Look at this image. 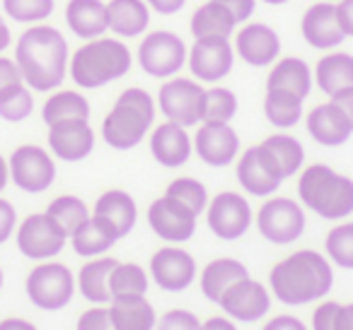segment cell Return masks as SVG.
Segmentation results:
<instances>
[{
  "label": "cell",
  "mask_w": 353,
  "mask_h": 330,
  "mask_svg": "<svg viewBox=\"0 0 353 330\" xmlns=\"http://www.w3.org/2000/svg\"><path fill=\"white\" fill-rule=\"evenodd\" d=\"M15 63L32 92H54L68 75L70 46L54 25H30L15 44Z\"/></svg>",
  "instance_id": "obj_1"
},
{
  "label": "cell",
  "mask_w": 353,
  "mask_h": 330,
  "mask_svg": "<svg viewBox=\"0 0 353 330\" xmlns=\"http://www.w3.org/2000/svg\"><path fill=\"white\" fill-rule=\"evenodd\" d=\"M133 68V54L119 36H97L70 51L68 78L80 89H99L126 78Z\"/></svg>",
  "instance_id": "obj_2"
},
{
  "label": "cell",
  "mask_w": 353,
  "mask_h": 330,
  "mask_svg": "<svg viewBox=\"0 0 353 330\" xmlns=\"http://www.w3.org/2000/svg\"><path fill=\"white\" fill-rule=\"evenodd\" d=\"M332 265L317 251H295L271 270V289L283 304L298 306L314 301L332 289Z\"/></svg>",
  "instance_id": "obj_3"
},
{
  "label": "cell",
  "mask_w": 353,
  "mask_h": 330,
  "mask_svg": "<svg viewBox=\"0 0 353 330\" xmlns=\"http://www.w3.org/2000/svg\"><path fill=\"white\" fill-rule=\"evenodd\" d=\"M157 104L150 92L141 87H128L117 97L114 107L102 121V138L114 150H133L155 123Z\"/></svg>",
  "instance_id": "obj_4"
},
{
  "label": "cell",
  "mask_w": 353,
  "mask_h": 330,
  "mask_svg": "<svg viewBox=\"0 0 353 330\" xmlns=\"http://www.w3.org/2000/svg\"><path fill=\"white\" fill-rule=\"evenodd\" d=\"M298 195L305 208L324 219H343L353 212V181L327 164H312L300 174Z\"/></svg>",
  "instance_id": "obj_5"
},
{
  "label": "cell",
  "mask_w": 353,
  "mask_h": 330,
  "mask_svg": "<svg viewBox=\"0 0 353 330\" xmlns=\"http://www.w3.org/2000/svg\"><path fill=\"white\" fill-rule=\"evenodd\" d=\"M189 46L179 34L170 30L145 32L138 44L136 63L145 75L155 80H170L187 68Z\"/></svg>",
  "instance_id": "obj_6"
},
{
  "label": "cell",
  "mask_w": 353,
  "mask_h": 330,
  "mask_svg": "<svg viewBox=\"0 0 353 330\" xmlns=\"http://www.w3.org/2000/svg\"><path fill=\"white\" fill-rule=\"evenodd\" d=\"M203 99H206V87L199 80L174 75L170 80H162L155 104L167 121L192 128L203 121Z\"/></svg>",
  "instance_id": "obj_7"
},
{
  "label": "cell",
  "mask_w": 353,
  "mask_h": 330,
  "mask_svg": "<svg viewBox=\"0 0 353 330\" xmlns=\"http://www.w3.org/2000/svg\"><path fill=\"white\" fill-rule=\"evenodd\" d=\"M230 41L235 49V58H240L250 68H271L281 58V49H283L279 32L266 22L254 20L237 27Z\"/></svg>",
  "instance_id": "obj_8"
},
{
  "label": "cell",
  "mask_w": 353,
  "mask_h": 330,
  "mask_svg": "<svg viewBox=\"0 0 353 330\" xmlns=\"http://www.w3.org/2000/svg\"><path fill=\"white\" fill-rule=\"evenodd\" d=\"M187 68L194 80L201 85H216L225 80L235 68V49L230 39L213 36V39H194L189 46Z\"/></svg>",
  "instance_id": "obj_9"
},
{
  "label": "cell",
  "mask_w": 353,
  "mask_h": 330,
  "mask_svg": "<svg viewBox=\"0 0 353 330\" xmlns=\"http://www.w3.org/2000/svg\"><path fill=\"white\" fill-rule=\"evenodd\" d=\"M259 234L271 243H293L305 232V212L295 200L290 198H271L259 208L256 214Z\"/></svg>",
  "instance_id": "obj_10"
},
{
  "label": "cell",
  "mask_w": 353,
  "mask_h": 330,
  "mask_svg": "<svg viewBox=\"0 0 353 330\" xmlns=\"http://www.w3.org/2000/svg\"><path fill=\"white\" fill-rule=\"evenodd\" d=\"M75 289L73 275L61 263H41L27 277V294L39 309L56 311L70 301Z\"/></svg>",
  "instance_id": "obj_11"
},
{
  "label": "cell",
  "mask_w": 353,
  "mask_h": 330,
  "mask_svg": "<svg viewBox=\"0 0 353 330\" xmlns=\"http://www.w3.org/2000/svg\"><path fill=\"white\" fill-rule=\"evenodd\" d=\"M10 179L15 181L17 188L25 193H44L51 188L56 179V164L51 155L39 145H22L12 152L10 162Z\"/></svg>",
  "instance_id": "obj_12"
},
{
  "label": "cell",
  "mask_w": 353,
  "mask_h": 330,
  "mask_svg": "<svg viewBox=\"0 0 353 330\" xmlns=\"http://www.w3.org/2000/svg\"><path fill=\"white\" fill-rule=\"evenodd\" d=\"M68 234L54 222L46 212L30 214L17 229V248L22 256L32 261H49L59 256L65 246Z\"/></svg>",
  "instance_id": "obj_13"
},
{
  "label": "cell",
  "mask_w": 353,
  "mask_h": 330,
  "mask_svg": "<svg viewBox=\"0 0 353 330\" xmlns=\"http://www.w3.org/2000/svg\"><path fill=\"white\" fill-rule=\"evenodd\" d=\"M196 217L194 210H189L184 203L162 195L148 208V224L162 239V241L182 243L189 241L196 232Z\"/></svg>",
  "instance_id": "obj_14"
},
{
  "label": "cell",
  "mask_w": 353,
  "mask_h": 330,
  "mask_svg": "<svg viewBox=\"0 0 353 330\" xmlns=\"http://www.w3.org/2000/svg\"><path fill=\"white\" fill-rule=\"evenodd\" d=\"M300 34L314 51H334L343 44L346 34L336 15V3L317 0L300 17Z\"/></svg>",
  "instance_id": "obj_15"
},
{
  "label": "cell",
  "mask_w": 353,
  "mask_h": 330,
  "mask_svg": "<svg viewBox=\"0 0 353 330\" xmlns=\"http://www.w3.org/2000/svg\"><path fill=\"white\" fill-rule=\"evenodd\" d=\"M208 227L223 241H235L250 229L252 224V208L240 193H218L211 203L206 205Z\"/></svg>",
  "instance_id": "obj_16"
},
{
  "label": "cell",
  "mask_w": 353,
  "mask_h": 330,
  "mask_svg": "<svg viewBox=\"0 0 353 330\" xmlns=\"http://www.w3.org/2000/svg\"><path fill=\"white\" fill-rule=\"evenodd\" d=\"M199 160L208 166H228L240 152V138L230 123H208L201 121L196 135L192 140Z\"/></svg>",
  "instance_id": "obj_17"
},
{
  "label": "cell",
  "mask_w": 353,
  "mask_h": 330,
  "mask_svg": "<svg viewBox=\"0 0 353 330\" xmlns=\"http://www.w3.org/2000/svg\"><path fill=\"white\" fill-rule=\"evenodd\" d=\"M237 181L252 195H271L281 184L283 174L279 171L276 162L261 145H254L245 150L237 164Z\"/></svg>",
  "instance_id": "obj_18"
},
{
  "label": "cell",
  "mask_w": 353,
  "mask_h": 330,
  "mask_svg": "<svg viewBox=\"0 0 353 330\" xmlns=\"http://www.w3.org/2000/svg\"><path fill=\"white\" fill-rule=\"evenodd\" d=\"M152 280L167 292H182L196 277V263L192 253H187L179 246H162L150 258Z\"/></svg>",
  "instance_id": "obj_19"
},
{
  "label": "cell",
  "mask_w": 353,
  "mask_h": 330,
  "mask_svg": "<svg viewBox=\"0 0 353 330\" xmlns=\"http://www.w3.org/2000/svg\"><path fill=\"white\" fill-rule=\"evenodd\" d=\"M49 147L59 160L80 162L94 150V131L88 118H68L49 126Z\"/></svg>",
  "instance_id": "obj_20"
},
{
  "label": "cell",
  "mask_w": 353,
  "mask_h": 330,
  "mask_svg": "<svg viewBox=\"0 0 353 330\" xmlns=\"http://www.w3.org/2000/svg\"><path fill=\"white\" fill-rule=\"evenodd\" d=\"M305 126H307V133L312 135V140L324 147L343 145L353 133L348 118L343 116V111L332 99L324 104H317L314 109H310L307 118H305Z\"/></svg>",
  "instance_id": "obj_21"
},
{
  "label": "cell",
  "mask_w": 353,
  "mask_h": 330,
  "mask_svg": "<svg viewBox=\"0 0 353 330\" xmlns=\"http://www.w3.org/2000/svg\"><path fill=\"white\" fill-rule=\"evenodd\" d=\"M192 138H189L187 128L179 123L165 121L157 126L150 135V152L155 157L157 164L167 166V169H176V166L187 164L192 157Z\"/></svg>",
  "instance_id": "obj_22"
},
{
  "label": "cell",
  "mask_w": 353,
  "mask_h": 330,
  "mask_svg": "<svg viewBox=\"0 0 353 330\" xmlns=\"http://www.w3.org/2000/svg\"><path fill=\"white\" fill-rule=\"evenodd\" d=\"M152 20L145 0H107L109 34L119 39H138L148 32Z\"/></svg>",
  "instance_id": "obj_23"
},
{
  "label": "cell",
  "mask_w": 353,
  "mask_h": 330,
  "mask_svg": "<svg viewBox=\"0 0 353 330\" xmlns=\"http://www.w3.org/2000/svg\"><path fill=\"white\" fill-rule=\"evenodd\" d=\"M218 304L237 320H256L269 311V292L259 285V282L245 280L235 282L225 294L221 296Z\"/></svg>",
  "instance_id": "obj_24"
},
{
  "label": "cell",
  "mask_w": 353,
  "mask_h": 330,
  "mask_svg": "<svg viewBox=\"0 0 353 330\" xmlns=\"http://www.w3.org/2000/svg\"><path fill=\"white\" fill-rule=\"evenodd\" d=\"M63 17L70 34H75L83 41L97 39L109 32L107 0H68Z\"/></svg>",
  "instance_id": "obj_25"
},
{
  "label": "cell",
  "mask_w": 353,
  "mask_h": 330,
  "mask_svg": "<svg viewBox=\"0 0 353 330\" xmlns=\"http://www.w3.org/2000/svg\"><path fill=\"white\" fill-rule=\"evenodd\" d=\"M312 87V65L300 56H281L266 75V89H285L300 99H307Z\"/></svg>",
  "instance_id": "obj_26"
},
{
  "label": "cell",
  "mask_w": 353,
  "mask_h": 330,
  "mask_svg": "<svg viewBox=\"0 0 353 330\" xmlns=\"http://www.w3.org/2000/svg\"><path fill=\"white\" fill-rule=\"evenodd\" d=\"M312 80L327 97L353 87V54L348 51H324L312 68Z\"/></svg>",
  "instance_id": "obj_27"
},
{
  "label": "cell",
  "mask_w": 353,
  "mask_h": 330,
  "mask_svg": "<svg viewBox=\"0 0 353 330\" xmlns=\"http://www.w3.org/2000/svg\"><path fill=\"white\" fill-rule=\"evenodd\" d=\"M92 217L102 219L119 239H123L133 227H136V219H138V210L133 198L126 193V190H107L97 198L92 210Z\"/></svg>",
  "instance_id": "obj_28"
},
{
  "label": "cell",
  "mask_w": 353,
  "mask_h": 330,
  "mask_svg": "<svg viewBox=\"0 0 353 330\" xmlns=\"http://www.w3.org/2000/svg\"><path fill=\"white\" fill-rule=\"evenodd\" d=\"M237 20L225 6H221L218 0H206L189 17V32L194 39H213V36H223L230 39L237 30Z\"/></svg>",
  "instance_id": "obj_29"
},
{
  "label": "cell",
  "mask_w": 353,
  "mask_h": 330,
  "mask_svg": "<svg viewBox=\"0 0 353 330\" xmlns=\"http://www.w3.org/2000/svg\"><path fill=\"white\" fill-rule=\"evenodd\" d=\"M109 318H112L114 330H152L155 311L148 304L145 294L112 296Z\"/></svg>",
  "instance_id": "obj_30"
},
{
  "label": "cell",
  "mask_w": 353,
  "mask_h": 330,
  "mask_svg": "<svg viewBox=\"0 0 353 330\" xmlns=\"http://www.w3.org/2000/svg\"><path fill=\"white\" fill-rule=\"evenodd\" d=\"M247 267L242 265L240 261H232V258H218V261H211L201 272V289L203 294L211 301H221V296L230 289L235 282L245 280Z\"/></svg>",
  "instance_id": "obj_31"
},
{
  "label": "cell",
  "mask_w": 353,
  "mask_h": 330,
  "mask_svg": "<svg viewBox=\"0 0 353 330\" xmlns=\"http://www.w3.org/2000/svg\"><path fill=\"white\" fill-rule=\"evenodd\" d=\"M41 118L46 126L59 121H68V118H88L90 121V102L85 99L83 92L75 89H56L46 97L44 107H41Z\"/></svg>",
  "instance_id": "obj_32"
},
{
  "label": "cell",
  "mask_w": 353,
  "mask_h": 330,
  "mask_svg": "<svg viewBox=\"0 0 353 330\" xmlns=\"http://www.w3.org/2000/svg\"><path fill=\"white\" fill-rule=\"evenodd\" d=\"M70 243H73L75 253L85 258L99 256V253L109 251L114 243L119 241V236L97 217H90L85 224H80L73 234H70Z\"/></svg>",
  "instance_id": "obj_33"
},
{
  "label": "cell",
  "mask_w": 353,
  "mask_h": 330,
  "mask_svg": "<svg viewBox=\"0 0 353 330\" xmlns=\"http://www.w3.org/2000/svg\"><path fill=\"white\" fill-rule=\"evenodd\" d=\"M303 102L298 94L285 89H266L264 97V116L276 128H293L303 118Z\"/></svg>",
  "instance_id": "obj_34"
},
{
  "label": "cell",
  "mask_w": 353,
  "mask_h": 330,
  "mask_svg": "<svg viewBox=\"0 0 353 330\" xmlns=\"http://www.w3.org/2000/svg\"><path fill=\"white\" fill-rule=\"evenodd\" d=\"M119 261L114 258H99V261H90L83 265L78 275V285L85 299L102 304V301H112V289H109V275H112L114 265Z\"/></svg>",
  "instance_id": "obj_35"
},
{
  "label": "cell",
  "mask_w": 353,
  "mask_h": 330,
  "mask_svg": "<svg viewBox=\"0 0 353 330\" xmlns=\"http://www.w3.org/2000/svg\"><path fill=\"white\" fill-rule=\"evenodd\" d=\"M261 147H264V150L271 155V160L276 162V166H279V171L283 174V179L298 174V169L305 162L303 145H300L293 135H288V133H276V135H269L264 142H261Z\"/></svg>",
  "instance_id": "obj_36"
},
{
  "label": "cell",
  "mask_w": 353,
  "mask_h": 330,
  "mask_svg": "<svg viewBox=\"0 0 353 330\" xmlns=\"http://www.w3.org/2000/svg\"><path fill=\"white\" fill-rule=\"evenodd\" d=\"M46 214H49V217L54 219L68 236L80 227V224H85L90 217H92L88 205H85L80 198H75V195H59L56 200H51V205L46 208Z\"/></svg>",
  "instance_id": "obj_37"
},
{
  "label": "cell",
  "mask_w": 353,
  "mask_h": 330,
  "mask_svg": "<svg viewBox=\"0 0 353 330\" xmlns=\"http://www.w3.org/2000/svg\"><path fill=\"white\" fill-rule=\"evenodd\" d=\"M34 111V94L25 82L10 85L0 92V118L10 123L25 121Z\"/></svg>",
  "instance_id": "obj_38"
},
{
  "label": "cell",
  "mask_w": 353,
  "mask_h": 330,
  "mask_svg": "<svg viewBox=\"0 0 353 330\" xmlns=\"http://www.w3.org/2000/svg\"><path fill=\"white\" fill-rule=\"evenodd\" d=\"M56 10V0H3V12L17 25H41Z\"/></svg>",
  "instance_id": "obj_39"
},
{
  "label": "cell",
  "mask_w": 353,
  "mask_h": 330,
  "mask_svg": "<svg viewBox=\"0 0 353 330\" xmlns=\"http://www.w3.org/2000/svg\"><path fill=\"white\" fill-rule=\"evenodd\" d=\"M109 289L112 296H128V294H145L148 275L136 263H117L109 275Z\"/></svg>",
  "instance_id": "obj_40"
},
{
  "label": "cell",
  "mask_w": 353,
  "mask_h": 330,
  "mask_svg": "<svg viewBox=\"0 0 353 330\" xmlns=\"http://www.w3.org/2000/svg\"><path fill=\"white\" fill-rule=\"evenodd\" d=\"M237 113V97L228 87H213L206 89L203 99V121L208 123H230Z\"/></svg>",
  "instance_id": "obj_41"
},
{
  "label": "cell",
  "mask_w": 353,
  "mask_h": 330,
  "mask_svg": "<svg viewBox=\"0 0 353 330\" xmlns=\"http://www.w3.org/2000/svg\"><path fill=\"white\" fill-rule=\"evenodd\" d=\"M170 198L184 203L189 210H194L196 214H201L208 205V190L201 181L192 179V176H182V179H174L167 186V193Z\"/></svg>",
  "instance_id": "obj_42"
},
{
  "label": "cell",
  "mask_w": 353,
  "mask_h": 330,
  "mask_svg": "<svg viewBox=\"0 0 353 330\" xmlns=\"http://www.w3.org/2000/svg\"><path fill=\"white\" fill-rule=\"evenodd\" d=\"M327 253L339 267L353 270V222L336 224L332 232L327 234Z\"/></svg>",
  "instance_id": "obj_43"
},
{
  "label": "cell",
  "mask_w": 353,
  "mask_h": 330,
  "mask_svg": "<svg viewBox=\"0 0 353 330\" xmlns=\"http://www.w3.org/2000/svg\"><path fill=\"white\" fill-rule=\"evenodd\" d=\"M157 330H201V323H199L196 316L189 314V311L174 309V311H170V314L162 316Z\"/></svg>",
  "instance_id": "obj_44"
},
{
  "label": "cell",
  "mask_w": 353,
  "mask_h": 330,
  "mask_svg": "<svg viewBox=\"0 0 353 330\" xmlns=\"http://www.w3.org/2000/svg\"><path fill=\"white\" fill-rule=\"evenodd\" d=\"M78 330H114L109 309H90L80 316Z\"/></svg>",
  "instance_id": "obj_45"
},
{
  "label": "cell",
  "mask_w": 353,
  "mask_h": 330,
  "mask_svg": "<svg viewBox=\"0 0 353 330\" xmlns=\"http://www.w3.org/2000/svg\"><path fill=\"white\" fill-rule=\"evenodd\" d=\"M17 82H25V80H22L15 58H10V56H6V54H0V92H3V89H8L10 85H17Z\"/></svg>",
  "instance_id": "obj_46"
},
{
  "label": "cell",
  "mask_w": 353,
  "mask_h": 330,
  "mask_svg": "<svg viewBox=\"0 0 353 330\" xmlns=\"http://www.w3.org/2000/svg\"><path fill=\"white\" fill-rule=\"evenodd\" d=\"M221 6H225L232 12V17L237 20V25H245L252 20L256 10V0H218Z\"/></svg>",
  "instance_id": "obj_47"
},
{
  "label": "cell",
  "mask_w": 353,
  "mask_h": 330,
  "mask_svg": "<svg viewBox=\"0 0 353 330\" xmlns=\"http://www.w3.org/2000/svg\"><path fill=\"white\" fill-rule=\"evenodd\" d=\"M15 224H17L15 208H12L6 198H0V243H6L8 239L12 236V232H15Z\"/></svg>",
  "instance_id": "obj_48"
},
{
  "label": "cell",
  "mask_w": 353,
  "mask_h": 330,
  "mask_svg": "<svg viewBox=\"0 0 353 330\" xmlns=\"http://www.w3.org/2000/svg\"><path fill=\"white\" fill-rule=\"evenodd\" d=\"M339 304L334 301H324L312 316V328L314 330H334V316H336Z\"/></svg>",
  "instance_id": "obj_49"
},
{
  "label": "cell",
  "mask_w": 353,
  "mask_h": 330,
  "mask_svg": "<svg viewBox=\"0 0 353 330\" xmlns=\"http://www.w3.org/2000/svg\"><path fill=\"white\" fill-rule=\"evenodd\" d=\"M145 6L150 8V12L162 17H172L176 12H182L184 6H187V0H145Z\"/></svg>",
  "instance_id": "obj_50"
},
{
  "label": "cell",
  "mask_w": 353,
  "mask_h": 330,
  "mask_svg": "<svg viewBox=\"0 0 353 330\" xmlns=\"http://www.w3.org/2000/svg\"><path fill=\"white\" fill-rule=\"evenodd\" d=\"M336 15L341 22V30L346 39H353V0H339L336 3Z\"/></svg>",
  "instance_id": "obj_51"
},
{
  "label": "cell",
  "mask_w": 353,
  "mask_h": 330,
  "mask_svg": "<svg viewBox=\"0 0 353 330\" xmlns=\"http://www.w3.org/2000/svg\"><path fill=\"white\" fill-rule=\"evenodd\" d=\"M329 99H332V102L336 104L339 109H341L343 116L348 118V123H351V128H353V87L341 89V92L332 94Z\"/></svg>",
  "instance_id": "obj_52"
},
{
  "label": "cell",
  "mask_w": 353,
  "mask_h": 330,
  "mask_svg": "<svg viewBox=\"0 0 353 330\" xmlns=\"http://www.w3.org/2000/svg\"><path fill=\"white\" fill-rule=\"evenodd\" d=\"M334 330H353V304L339 306L334 316Z\"/></svg>",
  "instance_id": "obj_53"
},
{
  "label": "cell",
  "mask_w": 353,
  "mask_h": 330,
  "mask_svg": "<svg viewBox=\"0 0 353 330\" xmlns=\"http://www.w3.org/2000/svg\"><path fill=\"white\" fill-rule=\"evenodd\" d=\"M264 330H305V325L293 316H279V318L269 320Z\"/></svg>",
  "instance_id": "obj_54"
},
{
  "label": "cell",
  "mask_w": 353,
  "mask_h": 330,
  "mask_svg": "<svg viewBox=\"0 0 353 330\" xmlns=\"http://www.w3.org/2000/svg\"><path fill=\"white\" fill-rule=\"evenodd\" d=\"M10 46H12V32L8 27L6 17H0V54H6Z\"/></svg>",
  "instance_id": "obj_55"
},
{
  "label": "cell",
  "mask_w": 353,
  "mask_h": 330,
  "mask_svg": "<svg viewBox=\"0 0 353 330\" xmlns=\"http://www.w3.org/2000/svg\"><path fill=\"white\" fill-rule=\"evenodd\" d=\"M0 330H37L30 320H22V318H6L0 323Z\"/></svg>",
  "instance_id": "obj_56"
},
{
  "label": "cell",
  "mask_w": 353,
  "mask_h": 330,
  "mask_svg": "<svg viewBox=\"0 0 353 330\" xmlns=\"http://www.w3.org/2000/svg\"><path fill=\"white\" fill-rule=\"evenodd\" d=\"M201 330H235V325L228 318H211L201 325Z\"/></svg>",
  "instance_id": "obj_57"
},
{
  "label": "cell",
  "mask_w": 353,
  "mask_h": 330,
  "mask_svg": "<svg viewBox=\"0 0 353 330\" xmlns=\"http://www.w3.org/2000/svg\"><path fill=\"white\" fill-rule=\"evenodd\" d=\"M8 179H10V166H8V162L0 155V190L8 186Z\"/></svg>",
  "instance_id": "obj_58"
},
{
  "label": "cell",
  "mask_w": 353,
  "mask_h": 330,
  "mask_svg": "<svg viewBox=\"0 0 353 330\" xmlns=\"http://www.w3.org/2000/svg\"><path fill=\"white\" fill-rule=\"evenodd\" d=\"M261 3H266V6H285L290 0H261Z\"/></svg>",
  "instance_id": "obj_59"
},
{
  "label": "cell",
  "mask_w": 353,
  "mask_h": 330,
  "mask_svg": "<svg viewBox=\"0 0 353 330\" xmlns=\"http://www.w3.org/2000/svg\"><path fill=\"white\" fill-rule=\"evenodd\" d=\"M0 287H3V270H0Z\"/></svg>",
  "instance_id": "obj_60"
},
{
  "label": "cell",
  "mask_w": 353,
  "mask_h": 330,
  "mask_svg": "<svg viewBox=\"0 0 353 330\" xmlns=\"http://www.w3.org/2000/svg\"><path fill=\"white\" fill-rule=\"evenodd\" d=\"M329 3H339V0H329Z\"/></svg>",
  "instance_id": "obj_61"
},
{
  "label": "cell",
  "mask_w": 353,
  "mask_h": 330,
  "mask_svg": "<svg viewBox=\"0 0 353 330\" xmlns=\"http://www.w3.org/2000/svg\"><path fill=\"white\" fill-rule=\"evenodd\" d=\"M0 17H3V15H0Z\"/></svg>",
  "instance_id": "obj_62"
}]
</instances>
